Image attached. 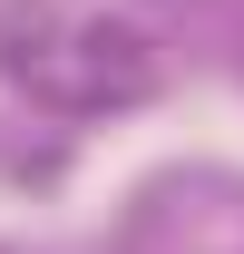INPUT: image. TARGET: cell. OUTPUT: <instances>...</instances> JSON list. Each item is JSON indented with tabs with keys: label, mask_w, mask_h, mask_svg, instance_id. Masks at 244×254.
Instances as JSON below:
<instances>
[{
	"label": "cell",
	"mask_w": 244,
	"mask_h": 254,
	"mask_svg": "<svg viewBox=\"0 0 244 254\" xmlns=\"http://www.w3.org/2000/svg\"><path fill=\"white\" fill-rule=\"evenodd\" d=\"M10 78L68 118H88V108H127L156 88V49L108 10H30L10 30Z\"/></svg>",
	"instance_id": "6da1fadb"
}]
</instances>
